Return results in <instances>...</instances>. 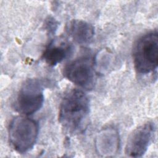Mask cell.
Returning <instances> with one entry per match:
<instances>
[{
	"label": "cell",
	"instance_id": "52a82bcc",
	"mask_svg": "<svg viewBox=\"0 0 158 158\" xmlns=\"http://www.w3.org/2000/svg\"><path fill=\"white\" fill-rule=\"evenodd\" d=\"M68 35L77 43L84 44L90 42L94 34L93 27L81 20H73L67 27Z\"/></svg>",
	"mask_w": 158,
	"mask_h": 158
},
{
	"label": "cell",
	"instance_id": "8992f818",
	"mask_svg": "<svg viewBox=\"0 0 158 158\" xmlns=\"http://www.w3.org/2000/svg\"><path fill=\"white\" fill-rule=\"evenodd\" d=\"M155 126L152 122H147L136 128L129 136L125 154L133 157L143 156L147 151L154 137Z\"/></svg>",
	"mask_w": 158,
	"mask_h": 158
},
{
	"label": "cell",
	"instance_id": "277c9868",
	"mask_svg": "<svg viewBox=\"0 0 158 158\" xmlns=\"http://www.w3.org/2000/svg\"><path fill=\"white\" fill-rule=\"evenodd\" d=\"M43 86L42 82L36 78L25 81L19 91L15 108L19 113L31 115L39 110L44 102Z\"/></svg>",
	"mask_w": 158,
	"mask_h": 158
},
{
	"label": "cell",
	"instance_id": "7a4b0ae2",
	"mask_svg": "<svg viewBox=\"0 0 158 158\" xmlns=\"http://www.w3.org/2000/svg\"><path fill=\"white\" fill-rule=\"evenodd\" d=\"M38 131V124L35 120L27 117L17 116L10 121L9 126V143L17 152L25 153L35 145Z\"/></svg>",
	"mask_w": 158,
	"mask_h": 158
},
{
	"label": "cell",
	"instance_id": "6da1fadb",
	"mask_svg": "<svg viewBox=\"0 0 158 158\" xmlns=\"http://www.w3.org/2000/svg\"><path fill=\"white\" fill-rule=\"evenodd\" d=\"M89 112V101L86 94L79 89H72L62 98L59 110V122L64 128L73 133L81 130Z\"/></svg>",
	"mask_w": 158,
	"mask_h": 158
},
{
	"label": "cell",
	"instance_id": "5b68a950",
	"mask_svg": "<svg viewBox=\"0 0 158 158\" xmlns=\"http://www.w3.org/2000/svg\"><path fill=\"white\" fill-rule=\"evenodd\" d=\"M63 74L70 81L80 88L89 89L94 86L95 74L90 57L83 56L71 61L64 68Z\"/></svg>",
	"mask_w": 158,
	"mask_h": 158
},
{
	"label": "cell",
	"instance_id": "3957f363",
	"mask_svg": "<svg viewBox=\"0 0 158 158\" xmlns=\"http://www.w3.org/2000/svg\"><path fill=\"white\" fill-rule=\"evenodd\" d=\"M134 67L139 73L154 72L158 65V35L157 31L148 33L135 43L133 49Z\"/></svg>",
	"mask_w": 158,
	"mask_h": 158
},
{
	"label": "cell",
	"instance_id": "ba28073f",
	"mask_svg": "<svg viewBox=\"0 0 158 158\" xmlns=\"http://www.w3.org/2000/svg\"><path fill=\"white\" fill-rule=\"evenodd\" d=\"M72 49V46L65 43L60 44L51 43L44 51L43 58L47 64L54 66L63 61L69 55Z\"/></svg>",
	"mask_w": 158,
	"mask_h": 158
}]
</instances>
